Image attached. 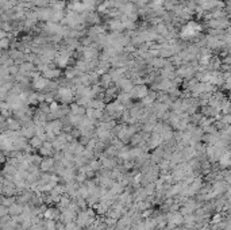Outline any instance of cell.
Masks as SVG:
<instances>
[{
	"label": "cell",
	"mask_w": 231,
	"mask_h": 230,
	"mask_svg": "<svg viewBox=\"0 0 231 230\" xmlns=\"http://www.w3.org/2000/svg\"><path fill=\"white\" fill-rule=\"evenodd\" d=\"M146 93H147V88L145 85H138V87L133 88V96H135V98H145Z\"/></svg>",
	"instance_id": "7a4b0ae2"
},
{
	"label": "cell",
	"mask_w": 231,
	"mask_h": 230,
	"mask_svg": "<svg viewBox=\"0 0 231 230\" xmlns=\"http://www.w3.org/2000/svg\"><path fill=\"white\" fill-rule=\"evenodd\" d=\"M58 99L64 103H68L70 99H72V95H70V91L66 88H62L58 91Z\"/></svg>",
	"instance_id": "6da1fadb"
}]
</instances>
